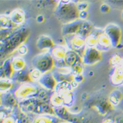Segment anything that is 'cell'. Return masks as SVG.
I'll list each match as a JSON object with an SVG mask.
<instances>
[{"instance_id":"obj_1","label":"cell","mask_w":123,"mask_h":123,"mask_svg":"<svg viewBox=\"0 0 123 123\" xmlns=\"http://www.w3.org/2000/svg\"><path fill=\"white\" fill-rule=\"evenodd\" d=\"M30 35V30L26 27H19L15 29L13 33L4 42H0V56L1 59L12 53L26 41Z\"/></svg>"},{"instance_id":"obj_2","label":"cell","mask_w":123,"mask_h":123,"mask_svg":"<svg viewBox=\"0 0 123 123\" xmlns=\"http://www.w3.org/2000/svg\"><path fill=\"white\" fill-rule=\"evenodd\" d=\"M54 13L60 22L66 24L78 20L79 11L74 1H58Z\"/></svg>"},{"instance_id":"obj_3","label":"cell","mask_w":123,"mask_h":123,"mask_svg":"<svg viewBox=\"0 0 123 123\" xmlns=\"http://www.w3.org/2000/svg\"><path fill=\"white\" fill-rule=\"evenodd\" d=\"M31 66L43 75L53 71L55 68V60L50 52H43L32 58Z\"/></svg>"},{"instance_id":"obj_4","label":"cell","mask_w":123,"mask_h":123,"mask_svg":"<svg viewBox=\"0 0 123 123\" xmlns=\"http://www.w3.org/2000/svg\"><path fill=\"white\" fill-rule=\"evenodd\" d=\"M41 87L34 82L20 84L14 92L18 101L28 98H36L38 91Z\"/></svg>"},{"instance_id":"obj_5","label":"cell","mask_w":123,"mask_h":123,"mask_svg":"<svg viewBox=\"0 0 123 123\" xmlns=\"http://www.w3.org/2000/svg\"><path fill=\"white\" fill-rule=\"evenodd\" d=\"M66 46L69 50H73L80 55L82 58L85 50L86 43L85 39L78 36L77 34L63 37Z\"/></svg>"},{"instance_id":"obj_6","label":"cell","mask_w":123,"mask_h":123,"mask_svg":"<svg viewBox=\"0 0 123 123\" xmlns=\"http://www.w3.org/2000/svg\"><path fill=\"white\" fill-rule=\"evenodd\" d=\"M85 105L87 108L94 109L102 116L106 115L113 109V106L109 102L108 98L106 99L104 98H99L96 99H94V101L92 99L88 100L86 102Z\"/></svg>"},{"instance_id":"obj_7","label":"cell","mask_w":123,"mask_h":123,"mask_svg":"<svg viewBox=\"0 0 123 123\" xmlns=\"http://www.w3.org/2000/svg\"><path fill=\"white\" fill-rule=\"evenodd\" d=\"M104 33L110 39L112 47L117 48L121 43L122 30L118 25L116 24H107L104 29Z\"/></svg>"},{"instance_id":"obj_8","label":"cell","mask_w":123,"mask_h":123,"mask_svg":"<svg viewBox=\"0 0 123 123\" xmlns=\"http://www.w3.org/2000/svg\"><path fill=\"white\" fill-rule=\"evenodd\" d=\"M102 59V52L96 48H86L82 56V62L84 65L93 66L98 64Z\"/></svg>"},{"instance_id":"obj_9","label":"cell","mask_w":123,"mask_h":123,"mask_svg":"<svg viewBox=\"0 0 123 123\" xmlns=\"http://www.w3.org/2000/svg\"><path fill=\"white\" fill-rule=\"evenodd\" d=\"M55 46L52 38L47 35H41L36 41V47L43 52H50Z\"/></svg>"},{"instance_id":"obj_10","label":"cell","mask_w":123,"mask_h":123,"mask_svg":"<svg viewBox=\"0 0 123 123\" xmlns=\"http://www.w3.org/2000/svg\"><path fill=\"white\" fill-rule=\"evenodd\" d=\"M18 102L14 92L1 93V106L15 109L18 107Z\"/></svg>"},{"instance_id":"obj_11","label":"cell","mask_w":123,"mask_h":123,"mask_svg":"<svg viewBox=\"0 0 123 123\" xmlns=\"http://www.w3.org/2000/svg\"><path fill=\"white\" fill-rule=\"evenodd\" d=\"M39 85L43 88L49 91H55V87L57 85L56 79L52 75V72L43 74L41 78L38 81Z\"/></svg>"},{"instance_id":"obj_12","label":"cell","mask_w":123,"mask_h":123,"mask_svg":"<svg viewBox=\"0 0 123 123\" xmlns=\"http://www.w3.org/2000/svg\"><path fill=\"white\" fill-rule=\"evenodd\" d=\"M83 20L78 19L77 20L71 22L68 24H63L62 27V34L63 37L69 36H73L77 34L79 29L83 23Z\"/></svg>"},{"instance_id":"obj_13","label":"cell","mask_w":123,"mask_h":123,"mask_svg":"<svg viewBox=\"0 0 123 123\" xmlns=\"http://www.w3.org/2000/svg\"><path fill=\"white\" fill-rule=\"evenodd\" d=\"M14 71L13 70L11 63V58H7L4 60L3 62H1L0 67V79H11L14 75Z\"/></svg>"},{"instance_id":"obj_14","label":"cell","mask_w":123,"mask_h":123,"mask_svg":"<svg viewBox=\"0 0 123 123\" xmlns=\"http://www.w3.org/2000/svg\"><path fill=\"white\" fill-rule=\"evenodd\" d=\"M110 80L114 86L123 85V66L121 64L113 68L110 74Z\"/></svg>"},{"instance_id":"obj_15","label":"cell","mask_w":123,"mask_h":123,"mask_svg":"<svg viewBox=\"0 0 123 123\" xmlns=\"http://www.w3.org/2000/svg\"><path fill=\"white\" fill-rule=\"evenodd\" d=\"M9 15L11 20L17 27H20L26 21V12L22 9H15Z\"/></svg>"},{"instance_id":"obj_16","label":"cell","mask_w":123,"mask_h":123,"mask_svg":"<svg viewBox=\"0 0 123 123\" xmlns=\"http://www.w3.org/2000/svg\"><path fill=\"white\" fill-rule=\"evenodd\" d=\"M14 83L23 84V83L33 82L30 77V69L26 68L25 69L18 72H14V75L11 79Z\"/></svg>"},{"instance_id":"obj_17","label":"cell","mask_w":123,"mask_h":123,"mask_svg":"<svg viewBox=\"0 0 123 123\" xmlns=\"http://www.w3.org/2000/svg\"><path fill=\"white\" fill-rule=\"evenodd\" d=\"M112 47V44L109 37L105 35L104 32L99 35L98 39V43L96 48L101 52H107L111 49Z\"/></svg>"},{"instance_id":"obj_18","label":"cell","mask_w":123,"mask_h":123,"mask_svg":"<svg viewBox=\"0 0 123 123\" xmlns=\"http://www.w3.org/2000/svg\"><path fill=\"white\" fill-rule=\"evenodd\" d=\"M64 60H65L67 66L69 67V68H71L79 63L83 62L82 58L80 57V55L77 54V52L69 49L67 51Z\"/></svg>"},{"instance_id":"obj_19","label":"cell","mask_w":123,"mask_h":123,"mask_svg":"<svg viewBox=\"0 0 123 123\" xmlns=\"http://www.w3.org/2000/svg\"><path fill=\"white\" fill-rule=\"evenodd\" d=\"M104 32V31L102 29L94 28L92 33L87 38L85 39L86 47L88 48H96L99 35H101Z\"/></svg>"},{"instance_id":"obj_20","label":"cell","mask_w":123,"mask_h":123,"mask_svg":"<svg viewBox=\"0 0 123 123\" xmlns=\"http://www.w3.org/2000/svg\"><path fill=\"white\" fill-rule=\"evenodd\" d=\"M68 47L64 45H56L55 48L50 51V54L53 57L55 61L64 60L68 51Z\"/></svg>"},{"instance_id":"obj_21","label":"cell","mask_w":123,"mask_h":123,"mask_svg":"<svg viewBox=\"0 0 123 123\" xmlns=\"http://www.w3.org/2000/svg\"><path fill=\"white\" fill-rule=\"evenodd\" d=\"M61 120L55 115H36L31 123H60Z\"/></svg>"},{"instance_id":"obj_22","label":"cell","mask_w":123,"mask_h":123,"mask_svg":"<svg viewBox=\"0 0 123 123\" xmlns=\"http://www.w3.org/2000/svg\"><path fill=\"white\" fill-rule=\"evenodd\" d=\"M53 109H54L55 115L58 118L60 119L61 121L69 123V121L72 116V114L69 112L68 107L63 105L61 107H54Z\"/></svg>"},{"instance_id":"obj_23","label":"cell","mask_w":123,"mask_h":123,"mask_svg":"<svg viewBox=\"0 0 123 123\" xmlns=\"http://www.w3.org/2000/svg\"><path fill=\"white\" fill-rule=\"evenodd\" d=\"M94 28H95L93 26L92 23L88 20L83 21L79 29L77 35L82 37L84 39H86L92 33Z\"/></svg>"},{"instance_id":"obj_24","label":"cell","mask_w":123,"mask_h":123,"mask_svg":"<svg viewBox=\"0 0 123 123\" xmlns=\"http://www.w3.org/2000/svg\"><path fill=\"white\" fill-rule=\"evenodd\" d=\"M12 66L14 72L22 71L27 68L26 62L23 57L16 56L11 58Z\"/></svg>"},{"instance_id":"obj_25","label":"cell","mask_w":123,"mask_h":123,"mask_svg":"<svg viewBox=\"0 0 123 123\" xmlns=\"http://www.w3.org/2000/svg\"><path fill=\"white\" fill-rule=\"evenodd\" d=\"M123 99V92L118 90H114L109 94L108 100L113 107L120 104Z\"/></svg>"},{"instance_id":"obj_26","label":"cell","mask_w":123,"mask_h":123,"mask_svg":"<svg viewBox=\"0 0 123 123\" xmlns=\"http://www.w3.org/2000/svg\"><path fill=\"white\" fill-rule=\"evenodd\" d=\"M71 84L68 81H63L60 83H57L55 89V92L60 95H64L68 92L73 91Z\"/></svg>"},{"instance_id":"obj_27","label":"cell","mask_w":123,"mask_h":123,"mask_svg":"<svg viewBox=\"0 0 123 123\" xmlns=\"http://www.w3.org/2000/svg\"><path fill=\"white\" fill-rule=\"evenodd\" d=\"M0 27L1 29H12L15 30L19 27H17L12 22L9 17V15L1 14L0 17Z\"/></svg>"},{"instance_id":"obj_28","label":"cell","mask_w":123,"mask_h":123,"mask_svg":"<svg viewBox=\"0 0 123 123\" xmlns=\"http://www.w3.org/2000/svg\"><path fill=\"white\" fill-rule=\"evenodd\" d=\"M54 91H49L41 87L40 89L38 91V93L36 96V98L38 99L39 101L43 102H47V103H50V99L52 96Z\"/></svg>"},{"instance_id":"obj_29","label":"cell","mask_w":123,"mask_h":123,"mask_svg":"<svg viewBox=\"0 0 123 123\" xmlns=\"http://www.w3.org/2000/svg\"><path fill=\"white\" fill-rule=\"evenodd\" d=\"M14 81L12 79H0V90L1 93L11 92L14 87Z\"/></svg>"},{"instance_id":"obj_30","label":"cell","mask_w":123,"mask_h":123,"mask_svg":"<svg viewBox=\"0 0 123 123\" xmlns=\"http://www.w3.org/2000/svg\"><path fill=\"white\" fill-rule=\"evenodd\" d=\"M62 96H63V98H64V106L66 107L69 109L75 105L76 96L73 91L68 92Z\"/></svg>"},{"instance_id":"obj_31","label":"cell","mask_w":123,"mask_h":123,"mask_svg":"<svg viewBox=\"0 0 123 123\" xmlns=\"http://www.w3.org/2000/svg\"><path fill=\"white\" fill-rule=\"evenodd\" d=\"M50 104L54 107H61L64 105V98L63 96L59 94H57L56 92L54 91L52 94V96L50 99Z\"/></svg>"},{"instance_id":"obj_32","label":"cell","mask_w":123,"mask_h":123,"mask_svg":"<svg viewBox=\"0 0 123 123\" xmlns=\"http://www.w3.org/2000/svg\"><path fill=\"white\" fill-rule=\"evenodd\" d=\"M123 62V57L119 53H115L111 55L109 59V64L113 68L120 66Z\"/></svg>"},{"instance_id":"obj_33","label":"cell","mask_w":123,"mask_h":123,"mask_svg":"<svg viewBox=\"0 0 123 123\" xmlns=\"http://www.w3.org/2000/svg\"><path fill=\"white\" fill-rule=\"evenodd\" d=\"M36 3V6L39 8H49L53 6L56 7L58 3V1H37Z\"/></svg>"},{"instance_id":"obj_34","label":"cell","mask_w":123,"mask_h":123,"mask_svg":"<svg viewBox=\"0 0 123 123\" xmlns=\"http://www.w3.org/2000/svg\"><path fill=\"white\" fill-rule=\"evenodd\" d=\"M14 30L12 29H1L0 30V42H4L13 33Z\"/></svg>"},{"instance_id":"obj_35","label":"cell","mask_w":123,"mask_h":123,"mask_svg":"<svg viewBox=\"0 0 123 123\" xmlns=\"http://www.w3.org/2000/svg\"><path fill=\"white\" fill-rule=\"evenodd\" d=\"M84 64L83 62L81 63H79V64H76L73 67H71V72L73 75H83L84 73Z\"/></svg>"},{"instance_id":"obj_36","label":"cell","mask_w":123,"mask_h":123,"mask_svg":"<svg viewBox=\"0 0 123 123\" xmlns=\"http://www.w3.org/2000/svg\"><path fill=\"white\" fill-rule=\"evenodd\" d=\"M30 74L31 79L33 82H38L43 75V74L38 69L33 68L30 69Z\"/></svg>"},{"instance_id":"obj_37","label":"cell","mask_w":123,"mask_h":123,"mask_svg":"<svg viewBox=\"0 0 123 123\" xmlns=\"http://www.w3.org/2000/svg\"><path fill=\"white\" fill-rule=\"evenodd\" d=\"M75 3L77 9L79 11H88L89 8V3L86 1H74Z\"/></svg>"},{"instance_id":"obj_38","label":"cell","mask_w":123,"mask_h":123,"mask_svg":"<svg viewBox=\"0 0 123 123\" xmlns=\"http://www.w3.org/2000/svg\"><path fill=\"white\" fill-rule=\"evenodd\" d=\"M17 50L18 51V54L20 55V56H25V55H26L28 53L29 49L28 47V45H26V43H24V44H22V45H20V46L17 49Z\"/></svg>"},{"instance_id":"obj_39","label":"cell","mask_w":123,"mask_h":123,"mask_svg":"<svg viewBox=\"0 0 123 123\" xmlns=\"http://www.w3.org/2000/svg\"><path fill=\"white\" fill-rule=\"evenodd\" d=\"M89 17V12L88 11H79V19H80L83 21L87 20V19Z\"/></svg>"},{"instance_id":"obj_40","label":"cell","mask_w":123,"mask_h":123,"mask_svg":"<svg viewBox=\"0 0 123 123\" xmlns=\"http://www.w3.org/2000/svg\"><path fill=\"white\" fill-rule=\"evenodd\" d=\"M110 11H111V7H110L109 4H107V3H104L102 4L101 6H100V11L102 13H107Z\"/></svg>"},{"instance_id":"obj_41","label":"cell","mask_w":123,"mask_h":123,"mask_svg":"<svg viewBox=\"0 0 123 123\" xmlns=\"http://www.w3.org/2000/svg\"><path fill=\"white\" fill-rule=\"evenodd\" d=\"M74 80H75L77 83H78L80 85L85 80V77H84L83 75H79L74 76Z\"/></svg>"},{"instance_id":"obj_42","label":"cell","mask_w":123,"mask_h":123,"mask_svg":"<svg viewBox=\"0 0 123 123\" xmlns=\"http://www.w3.org/2000/svg\"><path fill=\"white\" fill-rule=\"evenodd\" d=\"M36 21L38 23H43L45 21V17L43 14H39L37 17H36Z\"/></svg>"},{"instance_id":"obj_43","label":"cell","mask_w":123,"mask_h":123,"mask_svg":"<svg viewBox=\"0 0 123 123\" xmlns=\"http://www.w3.org/2000/svg\"><path fill=\"white\" fill-rule=\"evenodd\" d=\"M81 98L83 100H85V101H88L89 100V95L87 93H85V92H84L81 95Z\"/></svg>"},{"instance_id":"obj_44","label":"cell","mask_w":123,"mask_h":123,"mask_svg":"<svg viewBox=\"0 0 123 123\" xmlns=\"http://www.w3.org/2000/svg\"><path fill=\"white\" fill-rule=\"evenodd\" d=\"M70 84H71V87H72L73 89H75V88H77L79 86V84L78 83H77L75 80H72L71 83H70Z\"/></svg>"},{"instance_id":"obj_45","label":"cell","mask_w":123,"mask_h":123,"mask_svg":"<svg viewBox=\"0 0 123 123\" xmlns=\"http://www.w3.org/2000/svg\"><path fill=\"white\" fill-rule=\"evenodd\" d=\"M115 121V123H123V115L118 117Z\"/></svg>"},{"instance_id":"obj_46","label":"cell","mask_w":123,"mask_h":123,"mask_svg":"<svg viewBox=\"0 0 123 123\" xmlns=\"http://www.w3.org/2000/svg\"><path fill=\"white\" fill-rule=\"evenodd\" d=\"M102 123H115V121L113 118H107L106 120L103 121Z\"/></svg>"},{"instance_id":"obj_47","label":"cell","mask_w":123,"mask_h":123,"mask_svg":"<svg viewBox=\"0 0 123 123\" xmlns=\"http://www.w3.org/2000/svg\"><path fill=\"white\" fill-rule=\"evenodd\" d=\"M94 75V71H89V73H88V75L90 76V77H92Z\"/></svg>"},{"instance_id":"obj_48","label":"cell","mask_w":123,"mask_h":123,"mask_svg":"<svg viewBox=\"0 0 123 123\" xmlns=\"http://www.w3.org/2000/svg\"><path fill=\"white\" fill-rule=\"evenodd\" d=\"M121 17H122V18L123 19V11H122V14H121Z\"/></svg>"},{"instance_id":"obj_49","label":"cell","mask_w":123,"mask_h":123,"mask_svg":"<svg viewBox=\"0 0 123 123\" xmlns=\"http://www.w3.org/2000/svg\"><path fill=\"white\" fill-rule=\"evenodd\" d=\"M60 123H68V122H61Z\"/></svg>"},{"instance_id":"obj_50","label":"cell","mask_w":123,"mask_h":123,"mask_svg":"<svg viewBox=\"0 0 123 123\" xmlns=\"http://www.w3.org/2000/svg\"><path fill=\"white\" fill-rule=\"evenodd\" d=\"M121 65H122V66H123V62H122V64H121Z\"/></svg>"}]
</instances>
